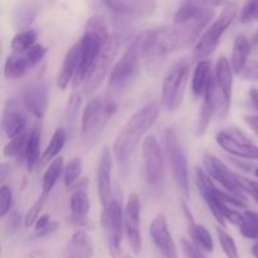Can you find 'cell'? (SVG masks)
Instances as JSON below:
<instances>
[{"label": "cell", "mask_w": 258, "mask_h": 258, "mask_svg": "<svg viewBox=\"0 0 258 258\" xmlns=\"http://www.w3.org/2000/svg\"><path fill=\"white\" fill-rule=\"evenodd\" d=\"M252 50V42L246 35H237L234 38L233 49H232L231 64L233 68V72L237 75H242L247 68L249 54Z\"/></svg>", "instance_id": "25"}, {"label": "cell", "mask_w": 258, "mask_h": 258, "mask_svg": "<svg viewBox=\"0 0 258 258\" xmlns=\"http://www.w3.org/2000/svg\"><path fill=\"white\" fill-rule=\"evenodd\" d=\"M217 236H218L219 244H221L227 258H239L238 247H237L236 242H234V239L232 238V236L228 232L218 227L217 228Z\"/></svg>", "instance_id": "36"}, {"label": "cell", "mask_w": 258, "mask_h": 258, "mask_svg": "<svg viewBox=\"0 0 258 258\" xmlns=\"http://www.w3.org/2000/svg\"><path fill=\"white\" fill-rule=\"evenodd\" d=\"M102 223L105 227L110 256L120 258L121 244L125 234V221L122 207L115 199H112L107 208L102 211Z\"/></svg>", "instance_id": "10"}, {"label": "cell", "mask_w": 258, "mask_h": 258, "mask_svg": "<svg viewBox=\"0 0 258 258\" xmlns=\"http://www.w3.org/2000/svg\"><path fill=\"white\" fill-rule=\"evenodd\" d=\"M81 64V40L68 49L63 59L62 67L57 76V87L59 90H66L71 83H73Z\"/></svg>", "instance_id": "20"}, {"label": "cell", "mask_w": 258, "mask_h": 258, "mask_svg": "<svg viewBox=\"0 0 258 258\" xmlns=\"http://www.w3.org/2000/svg\"><path fill=\"white\" fill-rule=\"evenodd\" d=\"M40 159H42V155H40V131L38 126H34L29 131L24 158V163L29 173L34 171L38 166H40Z\"/></svg>", "instance_id": "28"}, {"label": "cell", "mask_w": 258, "mask_h": 258, "mask_svg": "<svg viewBox=\"0 0 258 258\" xmlns=\"http://www.w3.org/2000/svg\"><path fill=\"white\" fill-rule=\"evenodd\" d=\"M110 28L105 17L93 15L85 25V33L81 38V64L73 86L77 87L86 81L92 73L103 47L111 38Z\"/></svg>", "instance_id": "3"}, {"label": "cell", "mask_w": 258, "mask_h": 258, "mask_svg": "<svg viewBox=\"0 0 258 258\" xmlns=\"http://www.w3.org/2000/svg\"><path fill=\"white\" fill-rule=\"evenodd\" d=\"M118 47H120V39H118L117 35L112 34L110 40L103 47L92 73H91L88 80L83 85V91L86 93H92L102 83L106 76L110 75L111 70H112L111 64H112L113 59H115L116 54H117Z\"/></svg>", "instance_id": "15"}, {"label": "cell", "mask_w": 258, "mask_h": 258, "mask_svg": "<svg viewBox=\"0 0 258 258\" xmlns=\"http://www.w3.org/2000/svg\"><path fill=\"white\" fill-rule=\"evenodd\" d=\"M252 45H258V30L256 33H254V35H253V38H252Z\"/></svg>", "instance_id": "52"}, {"label": "cell", "mask_w": 258, "mask_h": 258, "mask_svg": "<svg viewBox=\"0 0 258 258\" xmlns=\"http://www.w3.org/2000/svg\"><path fill=\"white\" fill-rule=\"evenodd\" d=\"M71 222L77 226H83L87 222L88 212H90L91 202L86 188L78 186L71 196Z\"/></svg>", "instance_id": "22"}, {"label": "cell", "mask_w": 258, "mask_h": 258, "mask_svg": "<svg viewBox=\"0 0 258 258\" xmlns=\"http://www.w3.org/2000/svg\"><path fill=\"white\" fill-rule=\"evenodd\" d=\"M20 224H22V216L15 211L10 212L7 224H5V228H7L8 233H15L19 229Z\"/></svg>", "instance_id": "45"}, {"label": "cell", "mask_w": 258, "mask_h": 258, "mask_svg": "<svg viewBox=\"0 0 258 258\" xmlns=\"http://www.w3.org/2000/svg\"><path fill=\"white\" fill-rule=\"evenodd\" d=\"M214 80L224 97L231 101L232 88H233V68H232L231 60L227 59L226 57H221L217 60Z\"/></svg>", "instance_id": "27"}, {"label": "cell", "mask_w": 258, "mask_h": 258, "mask_svg": "<svg viewBox=\"0 0 258 258\" xmlns=\"http://www.w3.org/2000/svg\"><path fill=\"white\" fill-rule=\"evenodd\" d=\"M93 241L86 232H76L66 247V258H92Z\"/></svg>", "instance_id": "24"}, {"label": "cell", "mask_w": 258, "mask_h": 258, "mask_svg": "<svg viewBox=\"0 0 258 258\" xmlns=\"http://www.w3.org/2000/svg\"><path fill=\"white\" fill-rule=\"evenodd\" d=\"M49 223H50L49 216H48V214H42V216L38 218V221L35 222V224H34L35 232L42 231V229L45 228V227H47Z\"/></svg>", "instance_id": "49"}, {"label": "cell", "mask_w": 258, "mask_h": 258, "mask_svg": "<svg viewBox=\"0 0 258 258\" xmlns=\"http://www.w3.org/2000/svg\"><path fill=\"white\" fill-rule=\"evenodd\" d=\"M150 238L154 246L161 254V258H178V251L173 236L169 231L168 221L163 213L156 214L149 228Z\"/></svg>", "instance_id": "17"}, {"label": "cell", "mask_w": 258, "mask_h": 258, "mask_svg": "<svg viewBox=\"0 0 258 258\" xmlns=\"http://www.w3.org/2000/svg\"><path fill=\"white\" fill-rule=\"evenodd\" d=\"M239 22L242 24L258 22V2H247L243 5L239 15Z\"/></svg>", "instance_id": "41"}, {"label": "cell", "mask_w": 258, "mask_h": 258, "mask_svg": "<svg viewBox=\"0 0 258 258\" xmlns=\"http://www.w3.org/2000/svg\"><path fill=\"white\" fill-rule=\"evenodd\" d=\"M57 228H58V222L50 221V223L48 224L45 228H43L42 231L35 232V237H37V238H43V237H47V236H49V234H52L53 232H55V229Z\"/></svg>", "instance_id": "47"}, {"label": "cell", "mask_w": 258, "mask_h": 258, "mask_svg": "<svg viewBox=\"0 0 258 258\" xmlns=\"http://www.w3.org/2000/svg\"><path fill=\"white\" fill-rule=\"evenodd\" d=\"M33 68H34V64L32 63L27 52L12 53L5 59L4 76L8 80H19V78L24 77Z\"/></svg>", "instance_id": "23"}, {"label": "cell", "mask_w": 258, "mask_h": 258, "mask_svg": "<svg viewBox=\"0 0 258 258\" xmlns=\"http://www.w3.org/2000/svg\"><path fill=\"white\" fill-rule=\"evenodd\" d=\"M196 179L199 193L204 198L209 211L212 212L217 222L222 224V227H226V221L238 224L239 219H241V214L232 211L231 207L227 204V196H228V193L219 190L214 185L213 181H212L211 176L206 171L202 170L201 168H197Z\"/></svg>", "instance_id": "5"}, {"label": "cell", "mask_w": 258, "mask_h": 258, "mask_svg": "<svg viewBox=\"0 0 258 258\" xmlns=\"http://www.w3.org/2000/svg\"><path fill=\"white\" fill-rule=\"evenodd\" d=\"M164 146L168 158L169 166L173 173L174 180L179 190L185 197L189 196V169L184 149L181 146L179 136L173 127H166L164 131Z\"/></svg>", "instance_id": "9"}, {"label": "cell", "mask_w": 258, "mask_h": 258, "mask_svg": "<svg viewBox=\"0 0 258 258\" xmlns=\"http://www.w3.org/2000/svg\"><path fill=\"white\" fill-rule=\"evenodd\" d=\"M237 179H238V184L242 190H243V193L249 194L258 204V184L249 180V179L244 178V176L238 175V174H237Z\"/></svg>", "instance_id": "43"}, {"label": "cell", "mask_w": 258, "mask_h": 258, "mask_svg": "<svg viewBox=\"0 0 258 258\" xmlns=\"http://www.w3.org/2000/svg\"><path fill=\"white\" fill-rule=\"evenodd\" d=\"M47 198L48 197L40 194L39 198L37 199V202H35V203L30 207L29 211L27 212V214H25V218H24V224L27 228H29V227H32L33 224H35V222L38 221V218L42 216L43 207H44L45 202H47Z\"/></svg>", "instance_id": "37"}, {"label": "cell", "mask_w": 258, "mask_h": 258, "mask_svg": "<svg viewBox=\"0 0 258 258\" xmlns=\"http://www.w3.org/2000/svg\"><path fill=\"white\" fill-rule=\"evenodd\" d=\"M237 226L239 227V232L243 237L248 239H258V212H243Z\"/></svg>", "instance_id": "33"}, {"label": "cell", "mask_w": 258, "mask_h": 258, "mask_svg": "<svg viewBox=\"0 0 258 258\" xmlns=\"http://www.w3.org/2000/svg\"><path fill=\"white\" fill-rule=\"evenodd\" d=\"M254 175H256L258 178V168H256V170H254Z\"/></svg>", "instance_id": "53"}, {"label": "cell", "mask_w": 258, "mask_h": 258, "mask_svg": "<svg viewBox=\"0 0 258 258\" xmlns=\"http://www.w3.org/2000/svg\"><path fill=\"white\" fill-rule=\"evenodd\" d=\"M37 15V10L32 5H22L20 10L17 12V17H15V22H17L18 27L25 28L33 22V19Z\"/></svg>", "instance_id": "39"}, {"label": "cell", "mask_w": 258, "mask_h": 258, "mask_svg": "<svg viewBox=\"0 0 258 258\" xmlns=\"http://www.w3.org/2000/svg\"><path fill=\"white\" fill-rule=\"evenodd\" d=\"M28 55H29L30 60H32V63L35 66L39 64L40 62L43 60V58H44V55L47 54V48L44 47V45L42 44H35L34 47L30 48L29 50H27Z\"/></svg>", "instance_id": "44"}, {"label": "cell", "mask_w": 258, "mask_h": 258, "mask_svg": "<svg viewBox=\"0 0 258 258\" xmlns=\"http://www.w3.org/2000/svg\"><path fill=\"white\" fill-rule=\"evenodd\" d=\"M213 77L214 73L212 70L211 60H199L194 68L193 78H191V91L197 97H203Z\"/></svg>", "instance_id": "26"}, {"label": "cell", "mask_w": 258, "mask_h": 258, "mask_svg": "<svg viewBox=\"0 0 258 258\" xmlns=\"http://www.w3.org/2000/svg\"><path fill=\"white\" fill-rule=\"evenodd\" d=\"M216 141L223 150L237 158L258 160V146L238 128H226L217 134Z\"/></svg>", "instance_id": "11"}, {"label": "cell", "mask_w": 258, "mask_h": 258, "mask_svg": "<svg viewBox=\"0 0 258 258\" xmlns=\"http://www.w3.org/2000/svg\"><path fill=\"white\" fill-rule=\"evenodd\" d=\"M159 113L160 107L156 103H149L136 111L120 128L112 149L120 173H127L131 155L138 148L141 138L158 120Z\"/></svg>", "instance_id": "2"}, {"label": "cell", "mask_w": 258, "mask_h": 258, "mask_svg": "<svg viewBox=\"0 0 258 258\" xmlns=\"http://www.w3.org/2000/svg\"><path fill=\"white\" fill-rule=\"evenodd\" d=\"M237 10H238V8L234 3L224 4L223 9L219 13L218 17L213 20V23L209 24L206 32L202 34V37L199 38L196 47H194L193 52L194 58L198 59V62L199 60H206V58L209 57L216 50L219 42H221L222 35L236 19Z\"/></svg>", "instance_id": "7"}, {"label": "cell", "mask_w": 258, "mask_h": 258, "mask_svg": "<svg viewBox=\"0 0 258 258\" xmlns=\"http://www.w3.org/2000/svg\"><path fill=\"white\" fill-rule=\"evenodd\" d=\"M13 191L8 185L3 184L0 188V217L4 218L13 208Z\"/></svg>", "instance_id": "40"}, {"label": "cell", "mask_w": 258, "mask_h": 258, "mask_svg": "<svg viewBox=\"0 0 258 258\" xmlns=\"http://www.w3.org/2000/svg\"><path fill=\"white\" fill-rule=\"evenodd\" d=\"M203 164L207 170V174L212 179L218 181L226 189L227 193L241 199V201H246L243 190H242L238 184L237 174L233 173L223 161L219 160L213 154L207 153L203 158Z\"/></svg>", "instance_id": "12"}, {"label": "cell", "mask_w": 258, "mask_h": 258, "mask_svg": "<svg viewBox=\"0 0 258 258\" xmlns=\"http://www.w3.org/2000/svg\"><path fill=\"white\" fill-rule=\"evenodd\" d=\"M144 48H145V32H140L120 60L115 63L108 75V87L113 91H123L130 87L131 83L138 77L141 62L144 60Z\"/></svg>", "instance_id": "4"}, {"label": "cell", "mask_w": 258, "mask_h": 258, "mask_svg": "<svg viewBox=\"0 0 258 258\" xmlns=\"http://www.w3.org/2000/svg\"><path fill=\"white\" fill-rule=\"evenodd\" d=\"M103 4L112 12L127 17H144L154 12L156 8L155 2H134V0H117V2H105Z\"/></svg>", "instance_id": "21"}, {"label": "cell", "mask_w": 258, "mask_h": 258, "mask_svg": "<svg viewBox=\"0 0 258 258\" xmlns=\"http://www.w3.org/2000/svg\"><path fill=\"white\" fill-rule=\"evenodd\" d=\"M190 236L193 239V243L197 247L202 249L203 252H213L214 249V242L212 238V234L203 224L194 223L193 221H190Z\"/></svg>", "instance_id": "31"}, {"label": "cell", "mask_w": 258, "mask_h": 258, "mask_svg": "<svg viewBox=\"0 0 258 258\" xmlns=\"http://www.w3.org/2000/svg\"><path fill=\"white\" fill-rule=\"evenodd\" d=\"M38 32L35 29H25L14 35L10 43L13 53H24L37 44Z\"/></svg>", "instance_id": "32"}, {"label": "cell", "mask_w": 258, "mask_h": 258, "mask_svg": "<svg viewBox=\"0 0 258 258\" xmlns=\"http://www.w3.org/2000/svg\"><path fill=\"white\" fill-rule=\"evenodd\" d=\"M190 68L191 60L189 58H183L168 71L165 78H164L161 102L169 112L175 111L183 102Z\"/></svg>", "instance_id": "8"}, {"label": "cell", "mask_w": 258, "mask_h": 258, "mask_svg": "<svg viewBox=\"0 0 258 258\" xmlns=\"http://www.w3.org/2000/svg\"><path fill=\"white\" fill-rule=\"evenodd\" d=\"M66 141H67V131L62 127L57 128V130L53 133L47 148L43 151L42 159H40V166H44L45 164H50L53 160H55L58 154H59L60 151L63 150V148H64Z\"/></svg>", "instance_id": "29"}, {"label": "cell", "mask_w": 258, "mask_h": 258, "mask_svg": "<svg viewBox=\"0 0 258 258\" xmlns=\"http://www.w3.org/2000/svg\"><path fill=\"white\" fill-rule=\"evenodd\" d=\"M111 171H112V158L108 148H103L97 165V193L102 211L111 203Z\"/></svg>", "instance_id": "19"}, {"label": "cell", "mask_w": 258, "mask_h": 258, "mask_svg": "<svg viewBox=\"0 0 258 258\" xmlns=\"http://www.w3.org/2000/svg\"><path fill=\"white\" fill-rule=\"evenodd\" d=\"M28 118L24 111L20 108V101L8 100L3 113V131L12 140L27 131Z\"/></svg>", "instance_id": "18"}, {"label": "cell", "mask_w": 258, "mask_h": 258, "mask_svg": "<svg viewBox=\"0 0 258 258\" xmlns=\"http://www.w3.org/2000/svg\"><path fill=\"white\" fill-rule=\"evenodd\" d=\"M218 5L222 3L184 2L179 5L174 15L173 27L169 28L174 50L190 47L198 39L213 19L214 10Z\"/></svg>", "instance_id": "1"}, {"label": "cell", "mask_w": 258, "mask_h": 258, "mask_svg": "<svg viewBox=\"0 0 258 258\" xmlns=\"http://www.w3.org/2000/svg\"><path fill=\"white\" fill-rule=\"evenodd\" d=\"M141 204L138 194L133 193L128 196L123 209V221H125V234L127 238L128 246L134 251V253L139 254L143 248V238L140 231L141 219Z\"/></svg>", "instance_id": "16"}, {"label": "cell", "mask_w": 258, "mask_h": 258, "mask_svg": "<svg viewBox=\"0 0 258 258\" xmlns=\"http://www.w3.org/2000/svg\"><path fill=\"white\" fill-rule=\"evenodd\" d=\"M117 111V105L107 96L93 97L82 113V134L86 140L98 138Z\"/></svg>", "instance_id": "6"}, {"label": "cell", "mask_w": 258, "mask_h": 258, "mask_svg": "<svg viewBox=\"0 0 258 258\" xmlns=\"http://www.w3.org/2000/svg\"><path fill=\"white\" fill-rule=\"evenodd\" d=\"M81 100H82V95L77 91L72 93V96L68 100L67 106H66V112H64V120L66 122L72 123L75 121V118L77 117L78 111H80L81 106Z\"/></svg>", "instance_id": "38"}, {"label": "cell", "mask_w": 258, "mask_h": 258, "mask_svg": "<svg viewBox=\"0 0 258 258\" xmlns=\"http://www.w3.org/2000/svg\"><path fill=\"white\" fill-rule=\"evenodd\" d=\"M83 171V161L80 158H73L68 161L67 165L64 166V185L67 188H71L72 185H75L77 183V180L80 179L81 174Z\"/></svg>", "instance_id": "35"}, {"label": "cell", "mask_w": 258, "mask_h": 258, "mask_svg": "<svg viewBox=\"0 0 258 258\" xmlns=\"http://www.w3.org/2000/svg\"><path fill=\"white\" fill-rule=\"evenodd\" d=\"M28 136H29V131H25L18 138L12 139L9 143L5 145L4 148V155L8 158L15 159L17 161L24 163L25 158V149H27L28 143Z\"/></svg>", "instance_id": "34"}, {"label": "cell", "mask_w": 258, "mask_h": 258, "mask_svg": "<svg viewBox=\"0 0 258 258\" xmlns=\"http://www.w3.org/2000/svg\"><path fill=\"white\" fill-rule=\"evenodd\" d=\"M249 98H251V102L253 105V107L258 111V90L257 88H251L249 90Z\"/></svg>", "instance_id": "50"}, {"label": "cell", "mask_w": 258, "mask_h": 258, "mask_svg": "<svg viewBox=\"0 0 258 258\" xmlns=\"http://www.w3.org/2000/svg\"><path fill=\"white\" fill-rule=\"evenodd\" d=\"M180 246L181 249H183L184 256L186 258H207L206 254L203 253V251L199 247H197L193 242L188 241V239L181 238Z\"/></svg>", "instance_id": "42"}, {"label": "cell", "mask_w": 258, "mask_h": 258, "mask_svg": "<svg viewBox=\"0 0 258 258\" xmlns=\"http://www.w3.org/2000/svg\"><path fill=\"white\" fill-rule=\"evenodd\" d=\"M242 77L247 78V80H258V59L254 60L252 64L247 66L244 72L242 73Z\"/></svg>", "instance_id": "46"}, {"label": "cell", "mask_w": 258, "mask_h": 258, "mask_svg": "<svg viewBox=\"0 0 258 258\" xmlns=\"http://www.w3.org/2000/svg\"><path fill=\"white\" fill-rule=\"evenodd\" d=\"M145 179L150 186H159L164 180V159L155 136H146L143 143Z\"/></svg>", "instance_id": "13"}, {"label": "cell", "mask_w": 258, "mask_h": 258, "mask_svg": "<svg viewBox=\"0 0 258 258\" xmlns=\"http://www.w3.org/2000/svg\"><path fill=\"white\" fill-rule=\"evenodd\" d=\"M244 121L248 125V127L258 135V115H247L244 116Z\"/></svg>", "instance_id": "48"}, {"label": "cell", "mask_w": 258, "mask_h": 258, "mask_svg": "<svg viewBox=\"0 0 258 258\" xmlns=\"http://www.w3.org/2000/svg\"><path fill=\"white\" fill-rule=\"evenodd\" d=\"M252 254H253L254 258H258V243H254L253 247H252Z\"/></svg>", "instance_id": "51"}, {"label": "cell", "mask_w": 258, "mask_h": 258, "mask_svg": "<svg viewBox=\"0 0 258 258\" xmlns=\"http://www.w3.org/2000/svg\"><path fill=\"white\" fill-rule=\"evenodd\" d=\"M64 171V164H63V158H57L53 160L52 163L48 165L47 170H45L44 175H43V183H42V194L48 197L50 191L53 190L54 185L57 184L58 179H59L60 174Z\"/></svg>", "instance_id": "30"}, {"label": "cell", "mask_w": 258, "mask_h": 258, "mask_svg": "<svg viewBox=\"0 0 258 258\" xmlns=\"http://www.w3.org/2000/svg\"><path fill=\"white\" fill-rule=\"evenodd\" d=\"M49 90L45 81L37 80L23 88L20 93V103L27 112L37 120H42L48 110Z\"/></svg>", "instance_id": "14"}, {"label": "cell", "mask_w": 258, "mask_h": 258, "mask_svg": "<svg viewBox=\"0 0 258 258\" xmlns=\"http://www.w3.org/2000/svg\"><path fill=\"white\" fill-rule=\"evenodd\" d=\"M126 258H131V257H126Z\"/></svg>", "instance_id": "54"}]
</instances>
